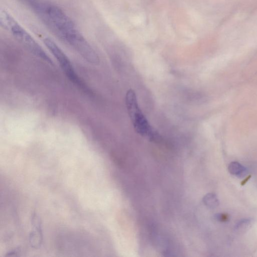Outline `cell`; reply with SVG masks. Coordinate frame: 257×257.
Here are the masks:
<instances>
[{"mask_svg": "<svg viewBox=\"0 0 257 257\" xmlns=\"http://www.w3.org/2000/svg\"><path fill=\"white\" fill-rule=\"evenodd\" d=\"M203 202L208 207L214 208L219 205V200L216 195L214 193L206 194L203 199Z\"/></svg>", "mask_w": 257, "mask_h": 257, "instance_id": "5", "label": "cell"}, {"mask_svg": "<svg viewBox=\"0 0 257 257\" xmlns=\"http://www.w3.org/2000/svg\"><path fill=\"white\" fill-rule=\"evenodd\" d=\"M216 220L220 222H226L229 220V215L226 213H218L215 215Z\"/></svg>", "mask_w": 257, "mask_h": 257, "instance_id": "7", "label": "cell"}, {"mask_svg": "<svg viewBox=\"0 0 257 257\" xmlns=\"http://www.w3.org/2000/svg\"><path fill=\"white\" fill-rule=\"evenodd\" d=\"M251 220L250 219H243L238 221L235 225L234 229L237 232H244L249 225Z\"/></svg>", "mask_w": 257, "mask_h": 257, "instance_id": "6", "label": "cell"}, {"mask_svg": "<svg viewBox=\"0 0 257 257\" xmlns=\"http://www.w3.org/2000/svg\"><path fill=\"white\" fill-rule=\"evenodd\" d=\"M228 169L231 174L237 177H243L246 175L247 172L246 168L237 162L230 163Z\"/></svg>", "mask_w": 257, "mask_h": 257, "instance_id": "4", "label": "cell"}, {"mask_svg": "<svg viewBox=\"0 0 257 257\" xmlns=\"http://www.w3.org/2000/svg\"><path fill=\"white\" fill-rule=\"evenodd\" d=\"M127 112L136 132L140 135L148 137L150 141H156L158 134L151 126L139 107L136 95L132 89L125 96Z\"/></svg>", "mask_w": 257, "mask_h": 257, "instance_id": "2", "label": "cell"}, {"mask_svg": "<svg viewBox=\"0 0 257 257\" xmlns=\"http://www.w3.org/2000/svg\"><path fill=\"white\" fill-rule=\"evenodd\" d=\"M251 175L248 176L245 179H244L242 182H241L240 184L241 185H244L246 184V183L249 180V179L250 178Z\"/></svg>", "mask_w": 257, "mask_h": 257, "instance_id": "8", "label": "cell"}, {"mask_svg": "<svg viewBox=\"0 0 257 257\" xmlns=\"http://www.w3.org/2000/svg\"><path fill=\"white\" fill-rule=\"evenodd\" d=\"M0 24L3 28L10 32L32 53L48 63H52L50 58L33 37L9 13L4 10H1Z\"/></svg>", "mask_w": 257, "mask_h": 257, "instance_id": "1", "label": "cell"}, {"mask_svg": "<svg viewBox=\"0 0 257 257\" xmlns=\"http://www.w3.org/2000/svg\"><path fill=\"white\" fill-rule=\"evenodd\" d=\"M43 41L46 47L56 59L66 75L71 80L77 81V76L70 60L64 52L49 38H45Z\"/></svg>", "mask_w": 257, "mask_h": 257, "instance_id": "3", "label": "cell"}]
</instances>
